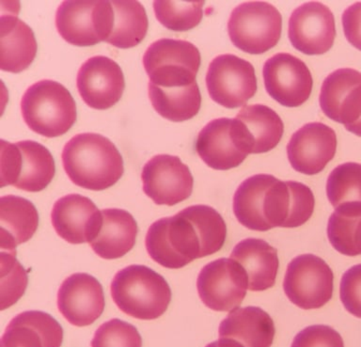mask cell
<instances>
[{
    "mask_svg": "<svg viewBox=\"0 0 361 347\" xmlns=\"http://www.w3.org/2000/svg\"><path fill=\"white\" fill-rule=\"evenodd\" d=\"M227 226L221 214L211 206L192 205L173 217L152 223L147 231V252L155 262L179 269L194 260L221 250Z\"/></svg>",
    "mask_w": 361,
    "mask_h": 347,
    "instance_id": "6da1fadb",
    "label": "cell"
},
{
    "mask_svg": "<svg viewBox=\"0 0 361 347\" xmlns=\"http://www.w3.org/2000/svg\"><path fill=\"white\" fill-rule=\"evenodd\" d=\"M65 172L75 185L89 190L111 188L123 176V159L117 147L96 133L75 135L61 154Z\"/></svg>",
    "mask_w": 361,
    "mask_h": 347,
    "instance_id": "7a4b0ae2",
    "label": "cell"
},
{
    "mask_svg": "<svg viewBox=\"0 0 361 347\" xmlns=\"http://www.w3.org/2000/svg\"><path fill=\"white\" fill-rule=\"evenodd\" d=\"M110 288L118 309L140 320L160 317L171 301L168 282L145 265L132 264L118 271Z\"/></svg>",
    "mask_w": 361,
    "mask_h": 347,
    "instance_id": "3957f363",
    "label": "cell"
},
{
    "mask_svg": "<svg viewBox=\"0 0 361 347\" xmlns=\"http://www.w3.org/2000/svg\"><path fill=\"white\" fill-rule=\"evenodd\" d=\"M21 112L27 126L47 138L64 135L78 118L75 102L69 90L49 79L28 87L22 97Z\"/></svg>",
    "mask_w": 361,
    "mask_h": 347,
    "instance_id": "277c9868",
    "label": "cell"
},
{
    "mask_svg": "<svg viewBox=\"0 0 361 347\" xmlns=\"http://www.w3.org/2000/svg\"><path fill=\"white\" fill-rule=\"evenodd\" d=\"M1 186L13 185L27 192L44 190L56 174L49 150L33 140L16 143L1 140Z\"/></svg>",
    "mask_w": 361,
    "mask_h": 347,
    "instance_id": "5b68a950",
    "label": "cell"
},
{
    "mask_svg": "<svg viewBox=\"0 0 361 347\" xmlns=\"http://www.w3.org/2000/svg\"><path fill=\"white\" fill-rule=\"evenodd\" d=\"M282 16L270 3H242L231 11L228 33L234 47L259 55L276 47L281 39Z\"/></svg>",
    "mask_w": 361,
    "mask_h": 347,
    "instance_id": "8992f818",
    "label": "cell"
},
{
    "mask_svg": "<svg viewBox=\"0 0 361 347\" xmlns=\"http://www.w3.org/2000/svg\"><path fill=\"white\" fill-rule=\"evenodd\" d=\"M200 61V51L191 42L164 38L147 48L143 66L155 86L186 87L196 82Z\"/></svg>",
    "mask_w": 361,
    "mask_h": 347,
    "instance_id": "52a82bcc",
    "label": "cell"
},
{
    "mask_svg": "<svg viewBox=\"0 0 361 347\" xmlns=\"http://www.w3.org/2000/svg\"><path fill=\"white\" fill-rule=\"evenodd\" d=\"M283 289L289 300L300 309H320L332 298L334 274L320 257L302 254L288 264Z\"/></svg>",
    "mask_w": 361,
    "mask_h": 347,
    "instance_id": "ba28073f",
    "label": "cell"
},
{
    "mask_svg": "<svg viewBox=\"0 0 361 347\" xmlns=\"http://www.w3.org/2000/svg\"><path fill=\"white\" fill-rule=\"evenodd\" d=\"M206 87L212 100L237 109L255 95V69L250 61L233 54L217 56L209 65Z\"/></svg>",
    "mask_w": 361,
    "mask_h": 347,
    "instance_id": "9c48e42d",
    "label": "cell"
},
{
    "mask_svg": "<svg viewBox=\"0 0 361 347\" xmlns=\"http://www.w3.org/2000/svg\"><path fill=\"white\" fill-rule=\"evenodd\" d=\"M93 19L101 42L123 49L137 47L148 31V16L138 1H97Z\"/></svg>",
    "mask_w": 361,
    "mask_h": 347,
    "instance_id": "30bf717a",
    "label": "cell"
},
{
    "mask_svg": "<svg viewBox=\"0 0 361 347\" xmlns=\"http://www.w3.org/2000/svg\"><path fill=\"white\" fill-rule=\"evenodd\" d=\"M200 298L209 309L230 312L244 300L248 279L244 268L231 258H220L209 262L197 279Z\"/></svg>",
    "mask_w": 361,
    "mask_h": 347,
    "instance_id": "8fae6325",
    "label": "cell"
},
{
    "mask_svg": "<svg viewBox=\"0 0 361 347\" xmlns=\"http://www.w3.org/2000/svg\"><path fill=\"white\" fill-rule=\"evenodd\" d=\"M262 75L268 95L282 106H300L312 95V73L304 61L289 53H278L268 59Z\"/></svg>",
    "mask_w": 361,
    "mask_h": 347,
    "instance_id": "7c38bea8",
    "label": "cell"
},
{
    "mask_svg": "<svg viewBox=\"0 0 361 347\" xmlns=\"http://www.w3.org/2000/svg\"><path fill=\"white\" fill-rule=\"evenodd\" d=\"M314 206V195L309 186L274 178L264 195V216L268 230L300 227L312 217Z\"/></svg>",
    "mask_w": 361,
    "mask_h": 347,
    "instance_id": "4fadbf2b",
    "label": "cell"
},
{
    "mask_svg": "<svg viewBox=\"0 0 361 347\" xmlns=\"http://www.w3.org/2000/svg\"><path fill=\"white\" fill-rule=\"evenodd\" d=\"M144 193L155 205L173 206L191 196L194 179L190 169L175 155L157 154L144 165Z\"/></svg>",
    "mask_w": 361,
    "mask_h": 347,
    "instance_id": "5bb4252c",
    "label": "cell"
},
{
    "mask_svg": "<svg viewBox=\"0 0 361 347\" xmlns=\"http://www.w3.org/2000/svg\"><path fill=\"white\" fill-rule=\"evenodd\" d=\"M288 37L293 47L306 55H322L333 47L335 18L321 2L304 3L290 14Z\"/></svg>",
    "mask_w": 361,
    "mask_h": 347,
    "instance_id": "9a60e30c",
    "label": "cell"
},
{
    "mask_svg": "<svg viewBox=\"0 0 361 347\" xmlns=\"http://www.w3.org/2000/svg\"><path fill=\"white\" fill-rule=\"evenodd\" d=\"M76 87L87 106L104 110L121 100L126 81L117 62L107 56H95L82 64L76 78Z\"/></svg>",
    "mask_w": 361,
    "mask_h": 347,
    "instance_id": "2e32d148",
    "label": "cell"
},
{
    "mask_svg": "<svg viewBox=\"0 0 361 347\" xmlns=\"http://www.w3.org/2000/svg\"><path fill=\"white\" fill-rule=\"evenodd\" d=\"M337 135L331 127L322 123L305 124L290 138L288 159L295 171L306 175L320 174L334 158Z\"/></svg>",
    "mask_w": 361,
    "mask_h": 347,
    "instance_id": "e0dca14e",
    "label": "cell"
},
{
    "mask_svg": "<svg viewBox=\"0 0 361 347\" xmlns=\"http://www.w3.org/2000/svg\"><path fill=\"white\" fill-rule=\"evenodd\" d=\"M104 305L103 287L89 274H73L59 287V312L73 326L87 327L94 323L104 312Z\"/></svg>",
    "mask_w": 361,
    "mask_h": 347,
    "instance_id": "ac0fdd59",
    "label": "cell"
},
{
    "mask_svg": "<svg viewBox=\"0 0 361 347\" xmlns=\"http://www.w3.org/2000/svg\"><path fill=\"white\" fill-rule=\"evenodd\" d=\"M51 220L56 233L70 244L90 243L102 224V211L92 200L79 194L61 197L53 206Z\"/></svg>",
    "mask_w": 361,
    "mask_h": 347,
    "instance_id": "d6986e66",
    "label": "cell"
},
{
    "mask_svg": "<svg viewBox=\"0 0 361 347\" xmlns=\"http://www.w3.org/2000/svg\"><path fill=\"white\" fill-rule=\"evenodd\" d=\"M319 102L327 118L344 126L355 123L361 117V73L341 68L330 73L322 85Z\"/></svg>",
    "mask_w": 361,
    "mask_h": 347,
    "instance_id": "ffe728a7",
    "label": "cell"
},
{
    "mask_svg": "<svg viewBox=\"0 0 361 347\" xmlns=\"http://www.w3.org/2000/svg\"><path fill=\"white\" fill-rule=\"evenodd\" d=\"M196 151L206 165L217 171L236 168L248 155L237 142L230 118L209 121L197 135Z\"/></svg>",
    "mask_w": 361,
    "mask_h": 347,
    "instance_id": "44dd1931",
    "label": "cell"
},
{
    "mask_svg": "<svg viewBox=\"0 0 361 347\" xmlns=\"http://www.w3.org/2000/svg\"><path fill=\"white\" fill-rule=\"evenodd\" d=\"M234 118L238 126L241 145L247 154L270 152L283 135V121L276 112L264 104L245 106Z\"/></svg>",
    "mask_w": 361,
    "mask_h": 347,
    "instance_id": "7402d4cb",
    "label": "cell"
},
{
    "mask_svg": "<svg viewBox=\"0 0 361 347\" xmlns=\"http://www.w3.org/2000/svg\"><path fill=\"white\" fill-rule=\"evenodd\" d=\"M63 329L47 312L27 310L19 313L6 327L1 347H61Z\"/></svg>",
    "mask_w": 361,
    "mask_h": 347,
    "instance_id": "603a6c76",
    "label": "cell"
},
{
    "mask_svg": "<svg viewBox=\"0 0 361 347\" xmlns=\"http://www.w3.org/2000/svg\"><path fill=\"white\" fill-rule=\"evenodd\" d=\"M219 338L231 339L244 347H271L276 329L273 319L259 307L231 310L219 324Z\"/></svg>",
    "mask_w": 361,
    "mask_h": 347,
    "instance_id": "cb8c5ba5",
    "label": "cell"
},
{
    "mask_svg": "<svg viewBox=\"0 0 361 347\" xmlns=\"http://www.w3.org/2000/svg\"><path fill=\"white\" fill-rule=\"evenodd\" d=\"M230 258L244 268L248 290L261 292L275 285L279 267L278 251L264 240H242L233 248Z\"/></svg>",
    "mask_w": 361,
    "mask_h": 347,
    "instance_id": "d4e9b609",
    "label": "cell"
},
{
    "mask_svg": "<svg viewBox=\"0 0 361 347\" xmlns=\"http://www.w3.org/2000/svg\"><path fill=\"white\" fill-rule=\"evenodd\" d=\"M137 224L134 217L123 209L102 210V224L90 248L101 258H121L134 248L137 236Z\"/></svg>",
    "mask_w": 361,
    "mask_h": 347,
    "instance_id": "484cf974",
    "label": "cell"
},
{
    "mask_svg": "<svg viewBox=\"0 0 361 347\" xmlns=\"http://www.w3.org/2000/svg\"><path fill=\"white\" fill-rule=\"evenodd\" d=\"M0 68L20 73L32 63L37 42L32 30L16 16L2 14L0 22Z\"/></svg>",
    "mask_w": 361,
    "mask_h": 347,
    "instance_id": "4316f807",
    "label": "cell"
},
{
    "mask_svg": "<svg viewBox=\"0 0 361 347\" xmlns=\"http://www.w3.org/2000/svg\"><path fill=\"white\" fill-rule=\"evenodd\" d=\"M0 244L2 250H16L27 242L39 225L38 211L32 202L19 196L8 195L0 199Z\"/></svg>",
    "mask_w": 361,
    "mask_h": 347,
    "instance_id": "83f0119b",
    "label": "cell"
},
{
    "mask_svg": "<svg viewBox=\"0 0 361 347\" xmlns=\"http://www.w3.org/2000/svg\"><path fill=\"white\" fill-rule=\"evenodd\" d=\"M97 1H64L56 13V27L65 41L75 47H92L101 42L93 11Z\"/></svg>",
    "mask_w": 361,
    "mask_h": 347,
    "instance_id": "f1b7e54d",
    "label": "cell"
},
{
    "mask_svg": "<svg viewBox=\"0 0 361 347\" xmlns=\"http://www.w3.org/2000/svg\"><path fill=\"white\" fill-rule=\"evenodd\" d=\"M148 90L155 111L169 121L178 123L190 120L202 106V95L197 82L177 87H161L149 82Z\"/></svg>",
    "mask_w": 361,
    "mask_h": 347,
    "instance_id": "f546056e",
    "label": "cell"
},
{
    "mask_svg": "<svg viewBox=\"0 0 361 347\" xmlns=\"http://www.w3.org/2000/svg\"><path fill=\"white\" fill-rule=\"evenodd\" d=\"M273 175H253L236 189L233 196V213L244 227L252 231H267L264 216V195L274 179Z\"/></svg>",
    "mask_w": 361,
    "mask_h": 347,
    "instance_id": "4dcf8cb0",
    "label": "cell"
},
{
    "mask_svg": "<svg viewBox=\"0 0 361 347\" xmlns=\"http://www.w3.org/2000/svg\"><path fill=\"white\" fill-rule=\"evenodd\" d=\"M330 244L343 255H361V203L336 208L327 224Z\"/></svg>",
    "mask_w": 361,
    "mask_h": 347,
    "instance_id": "1f68e13d",
    "label": "cell"
},
{
    "mask_svg": "<svg viewBox=\"0 0 361 347\" xmlns=\"http://www.w3.org/2000/svg\"><path fill=\"white\" fill-rule=\"evenodd\" d=\"M326 196L335 209L361 203V164L347 162L336 166L327 178Z\"/></svg>",
    "mask_w": 361,
    "mask_h": 347,
    "instance_id": "d6a6232c",
    "label": "cell"
},
{
    "mask_svg": "<svg viewBox=\"0 0 361 347\" xmlns=\"http://www.w3.org/2000/svg\"><path fill=\"white\" fill-rule=\"evenodd\" d=\"M204 1H154L158 21L169 30L188 31L202 21Z\"/></svg>",
    "mask_w": 361,
    "mask_h": 347,
    "instance_id": "836d02e7",
    "label": "cell"
},
{
    "mask_svg": "<svg viewBox=\"0 0 361 347\" xmlns=\"http://www.w3.org/2000/svg\"><path fill=\"white\" fill-rule=\"evenodd\" d=\"M16 256V250H2L1 310L16 303L24 295L27 288V274Z\"/></svg>",
    "mask_w": 361,
    "mask_h": 347,
    "instance_id": "e575fe53",
    "label": "cell"
},
{
    "mask_svg": "<svg viewBox=\"0 0 361 347\" xmlns=\"http://www.w3.org/2000/svg\"><path fill=\"white\" fill-rule=\"evenodd\" d=\"M92 347H142V339L133 324L114 318L98 327Z\"/></svg>",
    "mask_w": 361,
    "mask_h": 347,
    "instance_id": "d590c367",
    "label": "cell"
},
{
    "mask_svg": "<svg viewBox=\"0 0 361 347\" xmlns=\"http://www.w3.org/2000/svg\"><path fill=\"white\" fill-rule=\"evenodd\" d=\"M290 347H344L340 333L331 327L314 324L301 330Z\"/></svg>",
    "mask_w": 361,
    "mask_h": 347,
    "instance_id": "8d00e7d4",
    "label": "cell"
},
{
    "mask_svg": "<svg viewBox=\"0 0 361 347\" xmlns=\"http://www.w3.org/2000/svg\"><path fill=\"white\" fill-rule=\"evenodd\" d=\"M340 296L347 312L361 318V264L354 265L343 274Z\"/></svg>",
    "mask_w": 361,
    "mask_h": 347,
    "instance_id": "74e56055",
    "label": "cell"
},
{
    "mask_svg": "<svg viewBox=\"0 0 361 347\" xmlns=\"http://www.w3.org/2000/svg\"><path fill=\"white\" fill-rule=\"evenodd\" d=\"M341 22L347 41L361 51V2L354 3L345 8Z\"/></svg>",
    "mask_w": 361,
    "mask_h": 347,
    "instance_id": "f35d334b",
    "label": "cell"
},
{
    "mask_svg": "<svg viewBox=\"0 0 361 347\" xmlns=\"http://www.w3.org/2000/svg\"><path fill=\"white\" fill-rule=\"evenodd\" d=\"M205 347H244L241 343L231 340V339L219 338V341H213V343L207 344Z\"/></svg>",
    "mask_w": 361,
    "mask_h": 347,
    "instance_id": "ab89813d",
    "label": "cell"
},
{
    "mask_svg": "<svg viewBox=\"0 0 361 347\" xmlns=\"http://www.w3.org/2000/svg\"><path fill=\"white\" fill-rule=\"evenodd\" d=\"M344 127H345L347 131L353 133V134L357 135V137H361V117L355 123L349 124V126Z\"/></svg>",
    "mask_w": 361,
    "mask_h": 347,
    "instance_id": "60d3db41",
    "label": "cell"
}]
</instances>
